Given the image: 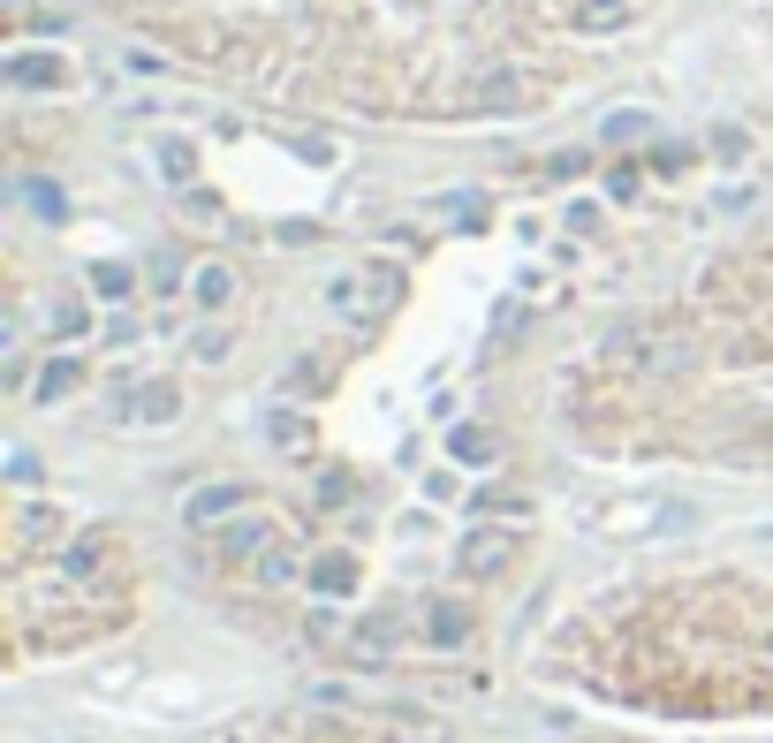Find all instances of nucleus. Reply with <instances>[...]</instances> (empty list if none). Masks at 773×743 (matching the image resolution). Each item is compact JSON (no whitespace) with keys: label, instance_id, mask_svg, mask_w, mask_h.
<instances>
[{"label":"nucleus","instance_id":"1","mask_svg":"<svg viewBox=\"0 0 773 743\" xmlns=\"http://www.w3.org/2000/svg\"><path fill=\"white\" fill-rule=\"evenodd\" d=\"M174 410H182V388H168V380H144V388L122 402V418L129 425H168Z\"/></svg>","mask_w":773,"mask_h":743},{"label":"nucleus","instance_id":"2","mask_svg":"<svg viewBox=\"0 0 773 743\" xmlns=\"http://www.w3.org/2000/svg\"><path fill=\"white\" fill-rule=\"evenodd\" d=\"M501 562H515V539H509V531H478L471 546H463V569H471V576H493Z\"/></svg>","mask_w":773,"mask_h":743},{"label":"nucleus","instance_id":"3","mask_svg":"<svg viewBox=\"0 0 773 743\" xmlns=\"http://www.w3.org/2000/svg\"><path fill=\"white\" fill-rule=\"evenodd\" d=\"M228 509H243V485H205V493L190 501V524H220Z\"/></svg>","mask_w":773,"mask_h":743},{"label":"nucleus","instance_id":"4","mask_svg":"<svg viewBox=\"0 0 773 743\" xmlns=\"http://www.w3.org/2000/svg\"><path fill=\"white\" fill-rule=\"evenodd\" d=\"M432 645H463V637H471V614L455 608V600H432Z\"/></svg>","mask_w":773,"mask_h":743},{"label":"nucleus","instance_id":"5","mask_svg":"<svg viewBox=\"0 0 773 743\" xmlns=\"http://www.w3.org/2000/svg\"><path fill=\"white\" fill-rule=\"evenodd\" d=\"M228 297H235V273H228V265H205V273H198V304H228Z\"/></svg>","mask_w":773,"mask_h":743},{"label":"nucleus","instance_id":"6","mask_svg":"<svg viewBox=\"0 0 773 743\" xmlns=\"http://www.w3.org/2000/svg\"><path fill=\"white\" fill-rule=\"evenodd\" d=\"M258 546H265V524H235L228 539H220V554H228V562H243V554H258Z\"/></svg>","mask_w":773,"mask_h":743},{"label":"nucleus","instance_id":"7","mask_svg":"<svg viewBox=\"0 0 773 743\" xmlns=\"http://www.w3.org/2000/svg\"><path fill=\"white\" fill-rule=\"evenodd\" d=\"M258 584H297V554H289V546H273V554L258 562Z\"/></svg>","mask_w":773,"mask_h":743},{"label":"nucleus","instance_id":"8","mask_svg":"<svg viewBox=\"0 0 773 743\" xmlns=\"http://www.w3.org/2000/svg\"><path fill=\"white\" fill-rule=\"evenodd\" d=\"M69 388H77V357H53V364H46V380H39V394L53 402V394H69Z\"/></svg>","mask_w":773,"mask_h":743},{"label":"nucleus","instance_id":"9","mask_svg":"<svg viewBox=\"0 0 773 743\" xmlns=\"http://www.w3.org/2000/svg\"><path fill=\"white\" fill-rule=\"evenodd\" d=\"M455 455H463V463H493V440L478 433V425H463V433H455Z\"/></svg>","mask_w":773,"mask_h":743},{"label":"nucleus","instance_id":"10","mask_svg":"<svg viewBox=\"0 0 773 743\" xmlns=\"http://www.w3.org/2000/svg\"><path fill=\"white\" fill-rule=\"evenodd\" d=\"M349 576H357V562H342V554H334V562H319V576H311V584H319V592H349Z\"/></svg>","mask_w":773,"mask_h":743},{"label":"nucleus","instance_id":"11","mask_svg":"<svg viewBox=\"0 0 773 743\" xmlns=\"http://www.w3.org/2000/svg\"><path fill=\"white\" fill-rule=\"evenodd\" d=\"M8 77H16V84H61V61H16Z\"/></svg>","mask_w":773,"mask_h":743},{"label":"nucleus","instance_id":"12","mask_svg":"<svg viewBox=\"0 0 773 743\" xmlns=\"http://www.w3.org/2000/svg\"><path fill=\"white\" fill-rule=\"evenodd\" d=\"M91 289H99V297H122V289H129V265H91Z\"/></svg>","mask_w":773,"mask_h":743},{"label":"nucleus","instance_id":"13","mask_svg":"<svg viewBox=\"0 0 773 743\" xmlns=\"http://www.w3.org/2000/svg\"><path fill=\"white\" fill-rule=\"evenodd\" d=\"M53 334H84V304H61V311H53Z\"/></svg>","mask_w":773,"mask_h":743}]
</instances>
